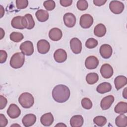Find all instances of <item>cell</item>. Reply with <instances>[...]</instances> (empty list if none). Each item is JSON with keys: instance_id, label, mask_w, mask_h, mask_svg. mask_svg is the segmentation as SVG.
Wrapping results in <instances>:
<instances>
[{"instance_id": "18", "label": "cell", "mask_w": 127, "mask_h": 127, "mask_svg": "<svg viewBox=\"0 0 127 127\" xmlns=\"http://www.w3.org/2000/svg\"><path fill=\"white\" fill-rule=\"evenodd\" d=\"M63 36L62 31L58 28H53L51 29L49 32V37L50 39L54 41L60 40Z\"/></svg>"}, {"instance_id": "41", "label": "cell", "mask_w": 127, "mask_h": 127, "mask_svg": "<svg viewBox=\"0 0 127 127\" xmlns=\"http://www.w3.org/2000/svg\"><path fill=\"white\" fill-rule=\"evenodd\" d=\"M0 17L1 18V17L3 16L4 14V9H3V6H2L1 5H0Z\"/></svg>"}, {"instance_id": "7", "label": "cell", "mask_w": 127, "mask_h": 127, "mask_svg": "<svg viewBox=\"0 0 127 127\" xmlns=\"http://www.w3.org/2000/svg\"><path fill=\"white\" fill-rule=\"evenodd\" d=\"M93 23V17L89 14H84L82 15L80 18L79 24L81 27L84 29L90 27Z\"/></svg>"}, {"instance_id": "34", "label": "cell", "mask_w": 127, "mask_h": 127, "mask_svg": "<svg viewBox=\"0 0 127 127\" xmlns=\"http://www.w3.org/2000/svg\"><path fill=\"white\" fill-rule=\"evenodd\" d=\"M81 105L85 109L89 110L92 107V102L88 98H84L81 100Z\"/></svg>"}, {"instance_id": "19", "label": "cell", "mask_w": 127, "mask_h": 127, "mask_svg": "<svg viewBox=\"0 0 127 127\" xmlns=\"http://www.w3.org/2000/svg\"><path fill=\"white\" fill-rule=\"evenodd\" d=\"M41 123L44 126L49 127L54 122V117L51 113H47L43 115L40 119Z\"/></svg>"}, {"instance_id": "12", "label": "cell", "mask_w": 127, "mask_h": 127, "mask_svg": "<svg viewBox=\"0 0 127 127\" xmlns=\"http://www.w3.org/2000/svg\"><path fill=\"white\" fill-rule=\"evenodd\" d=\"M63 20L65 26L68 28L73 27L76 23L75 15L70 12L66 13L63 17Z\"/></svg>"}, {"instance_id": "5", "label": "cell", "mask_w": 127, "mask_h": 127, "mask_svg": "<svg viewBox=\"0 0 127 127\" xmlns=\"http://www.w3.org/2000/svg\"><path fill=\"white\" fill-rule=\"evenodd\" d=\"M20 49L24 55L31 56L34 52V47L33 43L30 41H26L21 44Z\"/></svg>"}, {"instance_id": "15", "label": "cell", "mask_w": 127, "mask_h": 127, "mask_svg": "<svg viewBox=\"0 0 127 127\" xmlns=\"http://www.w3.org/2000/svg\"><path fill=\"white\" fill-rule=\"evenodd\" d=\"M54 58L55 61L57 63H64L66 61L67 59L66 52L64 49H58L54 52Z\"/></svg>"}, {"instance_id": "10", "label": "cell", "mask_w": 127, "mask_h": 127, "mask_svg": "<svg viewBox=\"0 0 127 127\" xmlns=\"http://www.w3.org/2000/svg\"><path fill=\"white\" fill-rule=\"evenodd\" d=\"M7 114L10 118L15 119L20 116L21 111L17 105L11 104L9 105L7 110Z\"/></svg>"}, {"instance_id": "25", "label": "cell", "mask_w": 127, "mask_h": 127, "mask_svg": "<svg viewBox=\"0 0 127 127\" xmlns=\"http://www.w3.org/2000/svg\"><path fill=\"white\" fill-rule=\"evenodd\" d=\"M116 125L119 127H126L127 126V117L124 114L117 117L115 120Z\"/></svg>"}, {"instance_id": "40", "label": "cell", "mask_w": 127, "mask_h": 127, "mask_svg": "<svg viewBox=\"0 0 127 127\" xmlns=\"http://www.w3.org/2000/svg\"><path fill=\"white\" fill-rule=\"evenodd\" d=\"M106 0H93V1L94 4L95 5L98 6H100L104 5L106 2Z\"/></svg>"}, {"instance_id": "29", "label": "cell", "mask_w": 127, "mask_h": 127, "mask_svg": "<svg viewBox=\"0 0 127 127\" xmlns=\"http://www.w3.org/2000/svg\"><path fill=\"white\" fill-rule=\"evenodd\" d=\"M10 39L14 42H19L24 38V36L22 33L17 32H12L9 36Z\"/></svg>"}, {"instance_id": "13", "label": "cell", "mask_w": 127, "mask_h": 127, "mask_svg": "<svg viewBox=\"0 0 127 127\" xmlns=\"http://www.w3.org/2000/svg\"><path fill=\"white\" fill-rule=\"evenodd\" d=\"M99 64V60L95 56H90L87 57L85 61V67L89 69L96 68Z\"/></svg>"}, {"instance_id": "16", "label": "cell", "mask_w": 127, "mask_h": 127, "mask_svg": "<svg viewBox=\"0 0 127 127\" xmlns=\"http://www.w3.org/2000/svg\"><path fill=\"white\" fill-rule=\"evenodd\" d=\"M114 97L113 95H108L104 97L100 103V106L102 110H106L110 108L114 101Z\"/></svg>"}, {"instance_id": "44", "label": "cell", "mask_w": 127, "mask_h": 127, "mask_svg": "<svg viewBox=\"0 0 127 127\" xmlns=\"http://www.w3.org/2000/svg\"><path fill=\"white\" fill-rule=\"evenodd\" d=\"M56 126H65L66 127V125H64V124H63L62 123H59L58 124H57V125H56Z\"/></svg>"}, {"instance_id": "39", "label": "cell", "mask_w": 127, "mask_h": 127, "mask_svg": "<svg viewBox=\"0 0 127 127\" xmlns=\"http://www.w3.org/2000/svg\"><path fill=\"white\" fill-rule=\"evenodd\" d=\"M60 2L61 5L64 7H67L71 5L72 3V0H61Z\"/></svg>"}, {"instance_id": "38", "label": "cell", "mask_w": 127, "mask_h": 127, "mask_svg": "<svg viewBox=\"0 0 127 127\" xmlns=\"http://www.w3.org/2000/svg\"><path fill=\"white\" fill-rule=\"evenodd\" d=\"M7 101L6 98L2 95L0 96V109L2 110L4 109L7 105Z\"/></svg>"}, {"instance_id": "42", "label": "cell", "mask_w": 127, "mask_h": 127, "mask_svg": "<svg viewBox=\"0 0 127 127\" xmlns=\"http://www.w3.org/2000/svg\"><path fill=\"white\" fill-rule=\"evenodd\" d=\"M0 39H2V38L4 37V31H3V30L0 28Z\"/></svg>"}, {"instance_id": "17", "label": "cell", "mask_w": 127, "mask_h": 127, "mask_svg": "<svg viewBox=\"0 0 127 127\" xmlns=\"http://www.w3.org/2000/svg\"><path fill=\"white\" fill-rule=\"evenodd\" d=\"M36 121V117L34 114H28L24 116L22 122L24 126L29 127L33 126Z\"/></svg>"}, {"instance_id": "37", "label": "cell", "mask_w": 127, "mask_h": 127, "mask_svg": "<svg viewBox=\"0 0 127 127\" xmlns=\"http://www.w3.org/2000/svg\"><path fill=\"white\" fill-rule=\"evenodd\" d=\"M8 123L7 119L2 114H0V125L2 127H5Z\"/></svg>"}, {"instance_id": "30", "label": "cell", "mask_w": 127, "mask_h": 127, "mask_svg": "<svg viewBox=\"0 0 127 127\" xmlns=\"http://www.w3.org/2000/svg\"><path fill=\"white\" fill-rule=\"evenodd\" d=\"M94 123L99 127H103L107 123L106 117L102 116H98L95 117L93 119Z\"/></svg>"}, {"instance_id": "1", "label": "cell", "mask_w": 127, "mask_h": 127, "mask_svg": "<svg viewBox=\"0 0 127 127\" xmlns=\"http://www.w3.org/2000/svg\"><path fill=\"white\" fill-rule=\"evenodd\" d=\"M70 90L65 85H56L52 91V97L54 100L58 103L66 102L69 98Z\"/></svg>"}, {"instance_id": "11", "label": "cell", "mask_w": 127, "mask_h": 127, "mask_svg": "<svg viewBox=\"0 0 127 127\" xmlns=\"http://www.w3.org/2000/svg\"><path fill=\"white\" fill-rule=\"evenodd\" d=\"M37 46L38 52L41 54H45L47 53L50 48L49 43L44 39L39 40L37 44Z\"/></svg>"}, {"instance_id": "21", "label": "cell", "mask_w": 127, "mask_h": 127, "mask_svg": "<svg viewBox=\"0 0 127 127\" xmlns=\"http://www.w3.org/2000/svg\"><path fill=\"white\" fill-rule=\"evenodd\" d=\"M127 83V78L123 75H119L117 76L114 80V84L117 90L123 87Z\"/></svg>"}, {"instance_id": "32", "label": "cell", "mask_w": 127, "mask_h": 127, "mask_svg": "<svg viewBox=\"0 0 127 127\" xmlns=\"http://www.w3.org/2000/svg\"><path fill=\"white\" fill-rule=\"evenodd\" d=\"M43 5L46 10L51 11L53 10L56 6V3L53 0H46L43 3Z\"/></svg>"}, {"instance_id": "24", "label": "cell", "mask_w": 127, "mask_h": 127, "mask_svg": "<svg viewBox=\"0 0 127 127\" xmlns=\"http://www.w3.org/2000/svg\"><path fill=\"white\" fill-rule=\"evenodd\" d=\"M35 15L38 20L42 22L46 21L49 17L48 12L43 9L38 10L35 13Z\"/></svg>"}, {"instance_id": "9", "label": "cell", "mask_w": 127, "mask_h": 127, "mask_svg": "<svg viewBox=\"0 0 127 127\" xmlns=\"http://www.w3.org/2000/svg\"><path fill=\"white\" fill-rule=\"evenodd\" d=\"M113 68L112 66L108 64H103L100 68V73L104 78H110L113 74Z\"/></svg>"}, {"instance_id": "8", "label": "cell", "mask_w": 127, "mask_h": 127, "mask_svg": "<svg viewBox=\"0 0 127 127\" xmlns=\"http://www.w3.org/2000/svg\"><path fill=\"white\" fill-rule=\"evenodd\" d=\"M70 47L72 52L75 54L80 53L82 50V43L77 38H73L70 40Z\"/></svg>"}, {"instance_id": "28", "label": "cell", "mask_w": 127, "mask_h": 127, "mask_svg": "<svg viewBox=\"0 0 127 127\" xmlns=\"http://www.w3.org/2000/svg\"><path fill=\"white\" fill-rule=\"evenodd\" d=\"M24 16L25 17V19L26 22V24H27L26 29H31L33 28H34L35 23L32 15L29 13H27V14H26Z\"/></svg>"}, {"instance_id": "27", "label": "cell", "mask_w": 127, "mask_h": 127, "mask_svg": "<svg viewBox=\"0 0 127 127\" xmlns=\"http://www.w3.org/2000/svg\"><path fill=\"white\" fill-rule=\"evenodd\" d=\"M99 79V76L95 72L89 73L86 76V81L89 84H94L96 83Z\"/></svg>"}, {"instance_id": "14", "label": "cell", "mask_w": 127, "mask_h": 127, "mask_svg": "<svg viewBox=\"0 0 127 127\" xmlns=\"http://www.w3.org/2000/svg\"><path fill=\"white\" fill-rule=\"evenodd\" d=\"M100 54L104 59H109L112 55V48L108 44H103L100 48Z\"/></svg>"}, {"instance_id": "36", "label": "cell", "mask_w": 127, "mask_h": 127, "mask_svg": "<svg viewBox=\"0 0 127 127\" xmlns=\"http://www.w3.org/2000/svg\"><path fill=\"white\" fill-rule=\"evenodd\" d=\"M7 55L5 51L0 50V64L5 62L7 59Z\"/></svg>"}, {"instance_id": "4", "label": "cell", "mask_w": 127, "mask_h": 127, "mask_svg": "<svg viewBox=\"0 0 127 127\" xmlns=\"http://www.w3.org/2000/svg\"><path fill=\"white\" fill-rule=\"evenodd\" d=\"M11 24L13 28L18 29L26 28L27 24L24 16H17L12 18Z\"/></svg>"}, {"instance_id": "6", "label": "cell", "mask_w": 127, "mask_h": 127, "mask_svg": "<svg viewBox=\"0 0 127 127\" xmlns=\"http://www.w3.org/2000/svg\"><path fill=\"white\" fill-rule=\"evenodd\" d=\"M123 3L118 0H112L109 4V8L111 12L114 14H118L121 13L124 9Z\"/></svg>"}, {"instance_id": "33", "label": "cell", "mask_w": 127, "mask_h": 127, "mask_svg": "<svg viewBox=\"0 0 127 127\" xmlns=\"http://www.w3.org/2000/svg\"><path fill=\"white\" fill-rule=\"evenodd\" d=\"M76 6L79 10L83 11L87 9L88 6V2L85 0H79L77 2Z\"/></svg>"}, {"instance_id": "22", "label": "cell", "mask_w": 127, "mask_h": 127, "mask_svg": "<svg viewBox=\"0 0 127 127\" xmlns=\"http://www.w3.org/2000/svg\"><path fill=\"white\" fill-rule=\"evenodd\" d=\"M112 89V86L109 82H104L98 85L96 88V91L100 93L104 94L110 92Z\"/></svg>"}, {"instance_id": "3", "label": "cell", "mask_w": 127, "mask_h": 127, "mask_svg": "<svg viewBox=\"0 0 127 127\" xmlns=\"http://www.w3.org/2000/svg\"><path fill=\"white\" fill-rule=\"evenodd\" d=\"M25 62V56L22 53H16L13 54L10 60V65L13 68L21 67Z\"/></svg>"}, {"instance_id": "35", "label": "cell", "mask_w": 127, "mask_h": 127, "mask_svg": "<svg viewBox=\"0 0 127 127\" xmlns=\"http://www.w3.org/2000/svg\"><path fill=\"white\" fill-rule=\"evenodd\" d=\"M15 2L16 7L20 9L26 8L28 5V1L27 0H16Z\"/></svg>"}, {"instance_id": "31", "label": "cell", "mask_w": 127, "mask_h": 127, "mask_svg": "<svg viewBox=\"0 0 127 127\" xmlns=\"http://www.w3.org/2000/svg\"><path fill=\"white\" fill-rule=\"evenodd\" d=\"M98 45V41L94 38H90L87 40L85 43V46L88 49H93Z\"/></svg>"}, {"instance_id": "26", "label": "cell", "mask_w": 127, "mask_h": 127, "mask_svg": "<svg viewBox=\"0 0 127 127\" xmlns=\"http://www.w3.org/2000/svg\"><path fill=\"white\" fill-rule=\"evenodd\" d=\"M114 111L118 114H125L127 112V103L125 102H120L114 108Z\"/></svg>"}, {"instance_id": "2", "label": "cell", "mask_w": 127, "mask_h": 127, "mask_svg": "<svg viewBox=\"0 0 127 127\" xmlns=\"http://www.w3.org/2000/svg\"><path fill=\"white\" fill-rule=\"evenodd\" d=\"M18 102L24 108H30L34 103V99L33 95L28 92L22 93L18 98Z\"/></svg>"}, {"instance_id": "23", "label": "cell", "mask_w": 127, "mask_h": 127, "mask_svg": "<svg viewBox=\"0 0 127 127\" xmlns=\"http://www.w3.org/2000/svg\"><path fill=\"white\" fill-rule=\"evenodd\" d=\"M106 33V28L105 26L102 23L97 24L94 29V34L98 37L104 36Z\"/></svg>"}, {"instance_id": "20", "label": "cell", "mask_w": 127, "mask_h": 127, "mask_svg": "<svg viewBox=\"0 0 127 127\" xmlns=\"http://www.w3.org/2000/svg\"><path fill=\"white\" fill-rule=\"evenodd\" d=\"M83 118L81 115L72 116L70 120V125L72 127H81L83 124Z\"/></svg>"}, {"instance_id": "43", "label": "cell", "mask_w": 127, "mask_h": 127, "mask_svg": "<svg viewBox=\"0 0 127 127\" xmlns=\"http://www.w3.org/2000/svg\"><path fill=\"white\" fill-rule=\"evenodd\" d=\"M123 96L125 99H127V88H125L124 90V91L123 92Z\"/></svg>"}]
</instances>
